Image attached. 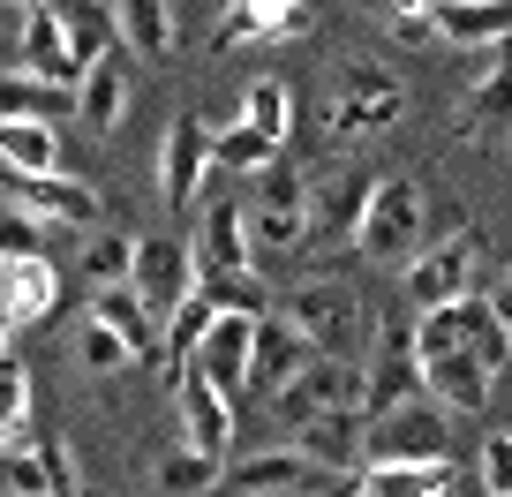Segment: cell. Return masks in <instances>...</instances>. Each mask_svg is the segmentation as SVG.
Listing matches in <instances>:
<instances>
[{
	"mask_svg": "<svg viewBox=\"0 0 512 497\" xmlns=\"http://www.w3.org/2000/svg\"><path fill=\"white\" fill-rule=\"evenodd\" d=\"M482 302H490V317H497V324L512 332V264H505V272L490 279V287H482Z\"/></svg>",
	"mask_w": 512,
	"mask_h": 497,
	"instance_id": "43",
	"label": "cell"
},
{
	"mask_svg": "<svg viewBox=\"0 0 512 497\" xmlns=\"http://www.w3.org/2000/svg\"><path fill=\"white\" fill-rule=\"evenodd\" d=\"M0 8H16V16H38V8H53V0H0Z\"/></svg>",
	"mask_w": 512,
	"mask_h": 497,
	"instance_id": "45",
	"label": "cell"
},
{
	"mask_svg": "<svg viewBox=\"0 0 512 497\" xmlns=\"http://www.w3.org/2000/svg\"><path fill=\"white\" fill-rule=\"evenodd\" d=\"M31 422V369L16 362V354H0V445Z\"/></svg>",
	"mask_w": 512,
	"mask_h": 497,
	"instance_id": "37",
	"label": "cell"
},
{
	"mask_svg": "<svg viewBox=\"0 0 512 497\" xmlns=\"http://www.w3.org/2000/svg\"><path fill=\"white\" fill-rule=\"evenodd\" d=\"M460 475L452 460H430V467H407V460H377L354 475V497H452Z\"/></svg>",
	"mask_w": 512,
	"mask_h": 497,
	"instance_id": "25",
	"label": "cell"
},
{
	"mask_svg": "<svg viewBox=\"0 0 512 497\" xmlns=\"http://www.w3.org/2000/svg\"><path fill=\"white\" fill-rule=\"evenodd\" d=\"M272 166H279V151L264 144L256 129H241V121H234V129H219V136H211V174L256 181V174H272Z\"/></svg>",
	"mask_w": 512,
	"mask_h": 497,
	"instance_id": "32",
	"label": "cell"
},
{
	"mask_svg": "<svg viewBox=\"0 0 512 497\" xmlns=\"http://www.w3.org/2000/svg\"><path fill=\"white\" fill-rule=\"evenodd\" d=\"M369 385H362V362H309L302 377H294L287 392L272 400V415L287 422V430H302L309 415H324V407H362ZM369 415V407H362Z\"/></svg>",
	"mask_w": 512,
	"mask_h": 497,
	"instance_id": "12",
	"label": "cell"
},
{
	"mask_svg": "<svg viewBox=\"0 0 512 497\" xmlns=\"http://www.w3.org/2000/svg\"><path fill=\"white\" fill-rule=\"evenodd\" d=\"M0 174H68L53 121H8L0 129Z\"/></svg>",
	"mask_w": 512,
	"mask_h": 497,
	"instance_id": "27",
	"label": "cell"
},
{
	"mask_svg": "<svg viewBox=\"0 0 512 497\" xmlns=\"http://www.w3.org/2000/svg\"><path fill=\"white\" fill-rule=\"evenodd\" d=\"M309 23V0H234L219 16V31H211V53H234V46H249V38H294Z\"/></svg>",
	"mask_w": 512,
	"mask_h": 497,
	"instance_id": "20",
	"label": "cell"
},
{
	"mask_svg": "<svg viewBox=\"0 0 512 497\" xmlns=\"http://www.w3.org/2000/svg\"><path fill=\"white\" fill-rule=\"evenodd\" d=\"M475 294H482V234L475 226H452V234L422 241L415 257H407V302H415V317L460 309Z\"/></svg>",
	"mask_w": 512,
	"mask_h": 497,
	"instance_id": "1",
	"label": "cell"
},
{
	"mask_svg": "<svg viewBox=\"0 0 512 497\" xmlns=\"http://www.w3.org/2000/svg\"><path fill=\"white\" fill-rule=\"evenodd\" d=\"M211 324H219V302H211L204 287L189 294V302L174 309V317H166V339H159V362H166V377H174V369H189V354L204 347V332Z\"/></svg>",
	"mask_w": 512,
	"mask_h": 497,
	"instance_id": "30",
	"label": "cell"
},
{
	"mask_svg": "<svg viewBox=\"0 0 512 497\" xmlns=\"http://www.w3.org/2000/svg\"><path fill=\"white\" fill-rule=\"evenodd\" d=\"M475 482L490 497H512V430H490L475 445Z\"/></svg>",
	"mask_w": 512,
	"mask_h": 497,
	"instance_id": "40",
	"label": "cell"
},
{
	"mask_svg": "<svg viewBox=\"0 0 512 497\" xmlns=\"http://www.w3.org/2000/svg\"><path fill=\"white\" fill-rule=\"evenodd\" d=\"M241 129H256L272 151H287V136H294V83L287 76H249V91H241Z\"/></svg>",
	"mask_w": 512,
	"mask_h": 497,
	"instance_id": "28",
	"label": "cell"
},
{
	"mask_svg": "<svg viewBox=\"0 0 512 497\" xmlns=\"http://www.w3.org/2000/svg\"><path fill=\"white\" fill-rule=\"evenodd\" d=\"M460 332H467V354H475V362L490 369V377L512 362V332L490 317V302H482V294H475V302H460Z\"/></svg>",
	"mask_w": 512,
	"mask_h": 497,
	"instance_id": "33",
	"label": "cell"
},
{
	"mask_svg": "<svg viewBox=\"0 0 512 497\" xmlns=\"http://www.w3.org/2000/svg\"><path fill=\"white\" fill-rule=\"evenodd\" d=\"M369 189H377V174H362V166H339L332 181H309V234H302V257H354Z\"/></svg>",
	"mask_w": 512,
	"mask_h": 497,
	"instance_id": "6",
	"label": "cell"
},
{
	"mask_svg": "<svg viewBox=\"0 0 512 497\" xmlns=\"http://www.w3.org/2000/svg\"><path fill=\"white\" fill-rule=\"evenodd\" d=\"M76 362L91 369V377H113V369H128V347H121L98 317H83V324H76Z\"/></svg>",
	"mask_w": 512,
	"mask_h": 497,
	"instance_id": "38",
	"label": "cell"
},
{
	"mask_svg": "<svg viewBox=\"0 0 512 497\" xmlns=\"http://www.w3.org/2000/svg\"><path fill=\"white\" fill-rule=\"evenodd\" d=\"M53 16H61V31H68V53H76V68L106 61V53L121 46V31H113V8H106V0H53Z\"/></svg>",
	"mask_w": 512,
	"mask_h": 497,
	"instance_id": "29",
	"label": "cell"
},
{
	"mask_svg": "<svg viewBox=\"0 0 512 497\" xmlns=\"http://www.w3.org/2000/svg\"><path fill=\"white\" fill-rule=\"evenodd\" d=\"M0 497H53V475H46V460H38V437L31 445H0Z\"/></svg>",
	"mask_w": 512,
	"mask_h": 497,
	"instance_id": "36",
	"label": "cell"
},
{
	"mask_svg": "<svg viewBox=\"0 0 512 497\" xmlns=\"http://www.w3.org/2000/svg\"><path fill=\"white\" fill-rule=\"evenodd\" d=\"M377 460H407V467H430V460H452V415L422 392V400L392 407V415H369V445H362V467Z\"/></svg>",
	"mask_w": 512,
	"mask_h": 497,
	"instance_id": "8",
	"label": "cell"
},
{
	"mask_svg": "<svg viewBox=\"0 0 512 497\" xmlns=\"http://www.w3.org/2000/svg\"><path fill=\"white\" fill-rule=\"evenodd\" d=\"M0 196L16 211H31L38 226H98L106 219L98 189L76 181V174H0Z\"/></svg>",
	"mask_w": 512,
	"mask_h": 497,
	"instance_id": "10",
	"label": "cell"
},
{
	"mask_svg": "<svg viewBox=\"0 0 512 497\" xmlns=\"http://www.w3.org/2000/svg\"><path fill=\"white\" fill-rule=\"evenodd\" d=\"M460 497H490V490H482V482H475V490H460Z\"/></svg>",
	"mask_w": 512,
	"mask_h": 497,
	"instance_id": "47",
	"label": "cell"
},
{
	"mask_svg": "<svg viewBox=\"0 0 512 497\" xmlns=\"http://www.w3.org/2000/svg\"><path fill=\"white\" fill-rule=\"evenodd\" d=\"M136 302L151 309V317H174L181 302L196 294V257H189V241H174V234H136Z\"/></svg>",
	"mask_w": 512,
	"mask_h": 497,
	"instance_id": "11",
	"label": "cell"
},
{
	"mask_svg": "<svg viewBox=\"0 0 512 497\" xmlns=\"http://www.w3.org/2000/svg\"><path fill=\"white\" fill-rule=\"evenodd\" d=\"M241 211H249V241H256V249L294 257V249H302V234H309V174H294V166L279 159L272 174L249 181Z\"/></svg>",
	"mask_w": 512,
	"mask_h": 497,
	"instance_id": "7",
	"label": "cell"
},
{
	"mask_svg": "<svg viewBox=\"0 0 512 497\" xmlns=\"http://www.w3.org/2000/svg\"><path fill=\"white\" fill-rule=\"evenodd\" d=\"M113 31H121V53H144V61H166V53L181 46L174 0H121V8H113Z\"/></svg>",
	"mask_w": 512,
	"mask_h": 497,
	"instance_id": "26",
	"label": "cell"
},
{
	"mask_svg": "<svg viewBox=\"0 0 512 497\" xmlns=\"http://www.w3.org/2000/svg\"><path fill=\"white\" fill-rule=\"evenodd\" d=\"M407 113V83L377 61H347L339 68V91H332V136L339 144H369L377 129H392Z\"/></svg>",
	"mask_w": 512,
	"mask_h": 497,
	"instance_id": "5",
	"label": "cell"
},
{
	"mask_svg": "<svg viewBox=\"0 0 512 497\" xmlns=\"http://www.w3.org/2000/svg\"><path fill=\"white\" fill-rule=\"evenodd\" d=\"M219 497H354L347 475H324L317 460H302L294 445H272V452H249L219 475Z\"/></svg>",
	"mask_w": 512,
	"mask_h": 497,
	"instance_id": "4",
	"label": "cell"
},
{
	"mask_svg": "<svg viewBox=\"0 0 512 497\" xmlns=\"http://www.w3.org/2000/svg\"><path fill=\"white\" fill-rule=\"evenodd\" d=\"M61 106H76V98L46 91V83H31V76H0V129H8V121H53Z\"/></svg>",
	"mask_w": 512,
	"mask_h": 497,
	"instance_id": "34",
	"label": "cell"
},
{
	"mask_svg": "<svg viewBox=\"0 0 512 497\" xmlns=\"http://www.w3.org/2000/svg\"><path fill=\"white\" fill-rule=\"evenodd\" d=\"M128 98H136V76H128V53L113 46L106 61L83 68V83H76V121H83L91 136H113V129H121V113H128Z\"/></svg>",
	"mask_w": 512,
	"mask_h": 497,
	"instance_id": "18",
	"label": "cell"
},
{
	"mask_svg": "<svg viewBox=\"0 0 512 497\" xmlns=\"http://www.w3.org/2000/svg\"><path fill=\"white\" fill-rule=\"evenodd\" d=\"M422 241H430V196H422L415 174H384L369 189V211H362V241H354V257L369 264H400L415 257Z\"/></svg>",
	"mask_w": 512,
	"mask_h": 497,
	"instance_id": "2",
	"label": "cell"
},
{
	"mask_svg": "<svg viewBox=\"0 0 512 497\" xmlns=\"http://www.w3.org/2000/svg\"><path fill=\"white\" fill-rule=\"evenodd\" d=\"M204 174H211V129L196 121V113H174V129H166V144H159V196H166V211H196Z\"/></svg>",
	"mask_w": 512,
	"mask_h": 497,
	"instance_id": "14",
	"label": "cell"
},
{
	"mask_svg": "<svg viewBox=\"0 0 512 497\" xmlns=\"http://www.w3.org/2000/svg\"><path fill=\"white\" fill-rule=\"evenodd\" d=\"M512 136V46L497 53V68L482 83H467V106H460V144H497Z\"/></svg>",
	"mask_w": 512,
	"mask_h": 497,
	"instance_id": "23",
	"label": "cell"
},
{
	"mask_svg": "<svg viewBox=\"0 0 512 497\" xmlns=\"http://www.w3.org/2000/svg\"><path fill=\"white\" fill-rule=\"evenodd\" d=\"M83 279H91V294L128 287V279H136V234H98L91 249H83Z\"/></svg>",
	"mask_w": 512,
	"mask_h": 497,
	"instance_id": "35",
	"label": "cell"
},
{
	"mask_svg": "<svg viewBox=\"0 0 512 497\" xmlns=\"http://www.w3.org/2000/svg\"><path fill=\"white\" fill-rule=\"evenodd\" d=\"M0 309L23 324H46L53 309H61V272H53V257H16V264H0Z\"/></svg>",
	"mask_w": 512,
	"mask_h": 497,
	"instance_id": "22",
	"label": "cell"
},
{
	"mask_svg": "<svg viewBox=\"0 0 512 497\" xmlns=\"http://www.w3.org/2000/svg\"><path fill=\"white\" fill-rule=\"evenodd\" d=\"M0 264H8V257H0Z\"/></svg>",
	"mask_w": 512,
	"mask_h": 497,
	"instance_id": "48",
	"label": "cell"
},
{
	"mask_svg": "<svg viewBox=\"0 0 512 497\" xmlns=\"http://www.w3.org/2000/svg\"><path fill=\"white\" fill-rule=\"evenodd\" d=\"M287 445L302 452V460H317L324 475L354 482V475H362V445H369V415H362V407H324V415H309Z\"/></svg>",
	"mask_w": 512,
	"mask_h": 497,
	"instance_id": "13",
	"label": "cell"
},
{
	"mask_svg": "<svg viewBox=\"0 0 512 497\" xmlns=\"http://www.w3.org/2000/svg\"><path fill=\"white\" fill-rule=\"evenodd\" d=\"M452 497H460V490H452Z\"/></svg>",
	"mask_w": 512,
	"mask_h": 497,
	"instance_id": "49",
	"label": "cell"
},
{
	"mask_svg": "<svg viewBox=\"0 0 512 497\" xmlns=\"http://www.w3.org/2000/svg\"><path fill=\"white\" fill-rule=\"evenodd\" d=\"M384 31L400 46H430L437 38V0H384Z\"/></svg>",
	"mask_w": 512,
	"mask_h": 497,
	"instance_id": "39",
	"label": "cell"
},
{
	"mask_svg": "<svg viewBox=\"0 0 512 497\" xmlns=\"http://www.w3.org/2000/svg\"><path fill=\"white\" fill-rule=\"evenodd\" d=\"M362 385H369V415H392V407L422 400V362H415V324L400 317H377V347L362 362Z\"/></svg>",
	"mask_w": 512,
	"mask_h": 497,
	"instance_id": "9",
	"label": "cell"
},
{
	"mask_svg": "<svg viewBox=\"0 0 512 497\" xmlns=\"http://www.w3.org/2000/svg\"><path fill=\"white\" fill-rule=\"evenodd\" d=\"M437 38L467 53L512 46V0H437Z\"/></svg>",
	"mask_w": 512,
	"mask_h": 497,
	"instance_id": "21",
	"label": "cell"
},
{
	"mask_svg": "<svg viewBox=\"0 0 512 497\" xmlns=\"http://www.w3.org/2000/svg\"><path fill=\"white\" fill-rule=\"evenodd\" d=\"M16 76H31V83H46V91H68V98H76L83 68H76V53H68V31H61V16H53V8L23 16V31H16Z\"/></svg>",
	"mask_w": 512,
	"mask_h": 497,
	"instance_id": "17",
	"label": "cell"
},
{
	"mask_svg": "<svg viewBox=\"0 0 512 497\" xmlns=\"http://www.w3.org/2000/svg\"><path fill=\"white\" fill-rule=\"evenodd\" d=\"M38 460L53 475V497H76V467H68V437H38Z\"/></svg>",
	"mask_w": 512,
	"mask_h": 497,
	"instance_id": "42",
	"label": "cell"
},
{
	"mask_svg": "<svg viewBox=\"0 0 512 497\" xmlns=\"http://www.w3.org/2000/svg\"><path fill=\"white\" fill-rule=\"evenodd\" d=\"M256 324L264 317H241V309H219V324L204 332V347L189 354V369H204L211 385L226 392V400H241L249 392V354H256Z\"/></svg>",
	"mask_w": 512,
	"mask_h": 497,
	"instance_id": "16",
	"label": "cell"
},
{
	"mask_svg": "<svg viewBox=\"0 0 512 497\" xmlns=\"http://www.w3.org/2000/svg\"><path fill=\"white\" fill-rule=\"evenodd\" d=\"M174 407H181V430H189L196 452H211V460L234 452V400L211 385L204 369H174Z\"/></svg>",
	"mask_w": 512,
	"mask_h": 497,
	"instance_id": "15",
	"label": "cell"
},
{
	"mask_svg": "<svg viewBox=\"0 0 512 497\" xmlns=\"http://www.w3.org/2000/svg\"><path fill=\"white\" fill-rule=\"evenodd\" d=\"M309 362H317V354H309V339L294 332L287 317H264V324H256V354H249V392L279 400V392H287Z\"/></svg>",
	"mask_w": 512,
	"mask_h": 497,
	"instance_id": "19",
	"label": "cell"
},
{
	"mask_svg": "<svg viewBox=\"0 0 512 497\" xmlns=\"http://www.w3.org/2000/svg\"><path fill=\"white\" fill-rule=\"evenodd\" d=\"M16 31H23V16H16V8H0V46H8Z\"/></svg>",
	"mask_w": 512,
	"mask_h": 497,
	"instance_id": "44",
	"label": "cell"
},
{
	"mask_svg": "<svg viewBox=\"0 0 512 497\" xmlns=\"http://www.w3.org/2000/svg\"><path fill=\"white\" fill-rule=\"evenodd\" d=\"M279 317L309 339L317 362H354V354H362V294H354L347 279H309V287H294L287 302H279Z\"/></svg>",
	"mask_w": 512,
	"mask_h": 497,
	"instance_id": "3",
	"label": "cell"
},
{
	"mask_svg": "<svg viewBox=\"0 0 512 497\" xmlns=\"http://www.w3.org/2000/svg\"><path fill=\"white\" fill-rule=\"evenodd\" d=\"M0 257H8V264H16V257H46V249H38V219L16 211L8 196H0Z\"/></svg>",
	"mask_w": 512,
	"mask_h": 497,
	"instance_id": "41",
	"label": "cell"
},
{
	"mask_svg": "<svg viewBox=\"0 0 512 497\" xmlns=\"http://www.w3.org/2000/svg\"><path fill=\"white\" fill-rule=\"evenodd\" d=\"M8 332H16V317H8V309H0V354H8Z\"/></svg>",
	"mask_w": 512,
	"mask_h": 497,
	"instance_id": "46",
	"label": "cell"
},
{
	"mask_svg": "<svg viewBox=\"0 0 512 497\" xmlns=\"http://www.w3.org/2000/svg\"><path fill=\"white\" fill-rule=\"evenodd\" d=\"M91 317H98V324H106V332L128 347V362H159L166 324L151 317L144 302H136V287H98V294H91Z\"/></svg>",
	"mask_w": 512,
	"mask_h": 497,
	"instance_id": "24",
	"label": "cell"
},
{
	"mask_svg": "<svg viewBox=\"0 0 512 497\" xmlns=\"http://www.w3.org/2000/svg\"><path fill=\"white\" fill-rule=\"evenodd\" d=\"M219 475H226V460H211L196 445H174L159 460V497H219Z\"/></svg>",
	"mask_w": 512,
	"mask_h": 497,
	"instance_id": "31",
	"label": "cell"
}]
</instances>
